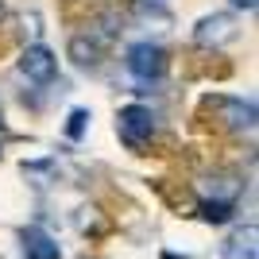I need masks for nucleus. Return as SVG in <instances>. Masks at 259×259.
<instances>
[{
  "label": "nucleus",
  "instance_id": "f03ea898",
  "mask_svg": "<svg viewBox=\"0 0 259 259\" xmlns=\"http://www.w3.org/2000/svg\"><path fill=\"white\" fill-rule=\"evenodd\" d=\"M128 70L136 81H159L166 74V51L159 43H132L128 47Z\"/></svg>",
  "mask_w": 259,
  "mask_h": 259
},
{
  "label": "nucleus",
  "instance_id": "9b49d317",
  "mask_svg": "<svg viewBox=\"0 0 259 259\" xmlns=\"http://www.w3.org/2000/svg\"><path fill=\"white\" fill-rule=\"evenodd\" d=\"M162 4H166V0H136V8H143V12H147V8H151V12H159Z\"/></svg>",
  "mask_w": 259,
  "mask_h": 259
},
{
  "label": "nucleus",
  "instance_id": "423d86ee",
  "mask_svg": "<svg viewBox=\"0 0 259 259\" xmlns=\"http://www.w3.org/2000/svg\"><path fill=\"white\" fill-rule=\"evenodd\" d=\"M23 259H62V248L47 228L31 225L23 232Z\"/></svg>",
  "mask_w": 259,
  "mask_h": 259
},
{
  "label": "nucleus",
  "instance_id": "f8f14e48",
  "mask_svg": "<svg viewBox=\"0 0 259 259\" xmlns=\"http://www.w3.org/2000/svg\"><path fill=\"white\" fill-rule=\"evenodd\" d=\"M255 4L259 0H232V8H240V12H255Z\"/></svg>",
  "mask_w": 259,
  "mask_h": 259
},
{
  "label": "nucleus",
  "instance_id": "6e6552de",
  "mask_svg": "<svg viewBox=\"0 0 259 259\" xmlns=\"http://www.w3.org/2000/svg\"><path fill=\"white\" fill-rule=\"evenodd\" d=\"M70 58H74L81 70H93V66L101 62V43H97V39L77 35V39H70Z\"/></svg>",
  "mask_w": 259,
  "mask_h": 259
},
{
  "label": "nucleus",
  "instance_id": "39448f33",
  "mask_svg": "<svg viewBox=\"0 0 259 259\" xmlns=\"http://www.w3.org/2000/svg\"><path fill=\"white\" fill-rule=\"evenodd\" d=\"M259 232L255 225H240L232 236L225 240V248H221V259H259Z\"/></svg>",
  "mask_w": 259,
  "mask_h": 259
},
{
  "label": "nucleus",
  "instance_id": "9d476101",
  "mask_svg": "<svg viewBox=\"0 0 259 259\" xmlns=\"http://www.w3.org/2000/svg\"><path fill=\"white\" fill-rule=\"evenodd\" d=\"M85 120H89V112H85V108H74V112H70V128H66V132H70V136L77 140V136L85 132Z\"/></svg>",
  "mask_w": 259,
  "mask_h": 259
},
{
  "label": "nucleus",
  "instance_id": "7ed1b4c3",
  "mask_svg": "<svg viewBox=\"0 0 259 259\" xmlns=\"http://www.w3.org/2000/svg\"><path fill=\"white\" fill-rule=\"evenodd\" d=\"M20 74L27 77V81H35V85H51L54 77H58V58H54V51L43 47V43H31L20 54Z\"/></svg>",
  "mask_w": 259,
  "mask_h": 259
},
{
  "label": "nucleus",
  "instance_id": "1a4fd4ad",
  "mask_svg": "<svg viewBox=\"0 0 259 259\" xmlns=\"http://www.w3.org/2000/svg\"><path fill=\"white\" fill-rule=\"evenodd\" d=\"M201 217H205V221H213V225H221V221H228V217H232V209H228V205H209V201H201Z\"/></svg>",
  "mask_w": 259,
  "mask_h": 259
},
{
  "label": "nucleus",
  "instance_id": "0eeeda50",
  "mask_svg": "<svg viewBox=\"0 0 259 259\" xmlns=\"http://www.w3.org/2000/svg\"><path fill=\"white\" fill-rule=\"evenodd\" d=\"M217 108L228 116V128H236V132L255 128V105L251 101H217Z\"/></svg>",
  "mask_w": 259,
  "mask_h": 259
},
{
  "label": "nucleus",
  "instance_id": "20e7f679",
  "mask_svg": "<svg viewBox=\"0 0 259 259\" xmlns=\"http://www.w3.org/2000/svg\"><path fill=\"white\" fill-rule=\"evenodd\" d=\"M194 39L201 47H225L228 39H236V20L228 12H213V16H201L194 27Z\"/></svg>",
  "mask_w": 259,
  "mask_h": 259
},
{
  "label": "nucleus",
  "instance_id": "f257e3e1",
  "mask_svg": "<svg viewBox=\"0 0 259 259\" xmlns=\"http://www.w3.org/2000/svg\"><path fill=\"white\" fill-rule=\"evenodd\" d=\"M116 132L132 151H143L155 136V112L147 105H124L116 116Z\"/></svg>",
  "mask_w": 259,
  "mask_h": 259
}]
</instances>
